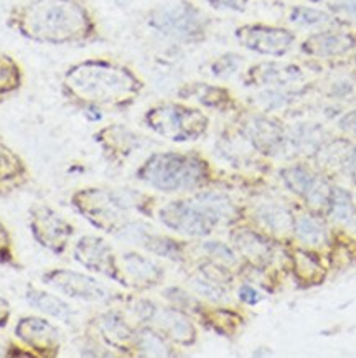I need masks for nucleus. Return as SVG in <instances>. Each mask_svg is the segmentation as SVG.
I'll return each mask as SVG.
<instances>
[{"label": "nucleus", "instance_id": "1", "mask_svg": "<svg viewBox=\"0 0 356 358\" xmlns=\"http://www.w3.org/2000/svg\"><path fill=\"white\" fill-rule=\"evenodd\" d=\"M6 25L22 38L52 47H83L101 38L86 0H27L8 10Z\"/></svg>", "mask_w": 356, "mask_h": 358}, {"label": "nucleus", "instance_id": "2", "mask_svg": "<svg viewBox=\"0 0 356 358\" xmlns=\"http://www.w3.org/2000/svg\"><path fill=\"white\" fill-rule=\"evenodd\" d=\"M59 90L71 106L83 111H101L131 104L142 91V81L121 63L88 58L66 68Z\"/></svg>", "mask_w": 356, "mask_h": 358}, {"label": "nucleus", "instance_id": "3", "mask_svg": "<svg viewBox=\"0 0 356 358\" xmlns=\"http://www.w3.org/2000/svg\"><path fill=\"white\" fill-rule=\"evenodd\" d=\"M236 205L228 195L207 192L191 199L175 200L158 210L167 228L186 236H208L221 224L235 222Z\"/></svg>", "mask_w": 356, "mask_h": 358}, {"label": "nucleus", "instance_id": "4", "mask_svg": "<svg viewBox=\"0 0 356 358\" xmlns=\"http://www.w3.org/2000/svg\"><path fill=\"white\" fill-rule=\"evenodd\" d=\"M139 178L167 194L186 192L207 182L208 167L205 160L191 154H154L139 169Z\"/></svg>", "mask_w": 356, "mask_h": 358}, {"label": "nucleus", "instance_id": "5", "mask_svg": "<svg viewBox=\"0 0 356 358\" xmlns=\"http://www.w3.org/2000/svg\"><path fill=\"white\" fill-rule=\"evenodd\" d=\"M147 22L150 29L181 43H196L203 40L209 25L202 8L188 0H177L154 8Z\"/></svg>", "mask_w": 356, "mask_h": 358}, {"label": "nucleus", "instance_id": "6", "mask_svg": "<svg viewBox=\"0 0 356 358\" xmlns=\"http://www.w3.org/2000/svg\"><path fill=\"white\" fill-rule=\"evenodd\" d=\"M145 124L155 134L173 142L200 139L208 129V117L200 109L180 103H161L145 113Z\"/></svg>", "mask_w": 356, "mask_h": 358}, {"label": "nucleus", "instance_id": "7", "mask_svg": "<svg viewBox=\"0 0 356 358\" xmlns=\"http://www.w3.org/2000/svg\"><path fill=\"white\" fill-rule=\"evenodd\" d=\"M71 205L96 228L107 233H119L127 224L122 213L129 208L131 201L119 192L104 188H81L71 195Z\"/></svg>", "mask_w": 356, "mask_h": 358}, {"label": "nucleus", "instance_id": "8", "mask_svg": "<svg viewBox=\"0 0 356 358\" xmlns=\"http://www.w3.org/2000/svg\"><path fill=\"white\" fill-rule=\"evenodd\" d=\"M29 227L34 240L57 256L65 255L75 236V227L45 203H35L29 210Z\"/></svg>", "mask_w": 356, "mask_h": 358}, {"label": "nucleus", "instance_id": "9", "mask_svg": "<svg viewBox=\"0 0 356 358\" xmlns=\"http://www.w3.org/2000/svg\"><path fill=\"white\" fill-rule=\"evenodd\" d=\"M42 281L61 296L83 302H107L112 299V292L101 281L81 273L65 268L48 269L42 274Z\"/></svg>", "mask_w": 356, "mask_h": 358}, {"label": "nucleus", "instance_id": "10", "mask_svg": "<svg viewBox=\"0 0 356 358\" xmlns=\"http://www.w3.org/2000/svg\"><path fill=\"white\" fill-rule=\"evenodd\" d=\"M15 337L34 352L35 357H57L63 345L59 329L40 315H25L18 319Z\"/></svg>", "mask_w": 356, "mask_h": 358}, {"label": "nucleus", "instance_id": "11", "mask_svg": "<svg viewBox=\"0 0 356 358\" xmlns=\"http://www.w3.org/2000/svg\"><path fill=\"white\" fill-rule=\"evenodd\" d=\"M235 35L244 48L269 57H282L294 43V36L289 31L264 25L239 27Z\"/></svg>", "mask_w": 356, "mask_h": 358}, {"label": "nucleus", "instance_id": "12", "mask_svg": "<svg viewBox=\"0 0 356 358\" xmlns=\"http://www.w3.org/2000/svg\"><path fill=\"white\" fill-rule=\"evenodd\" d=\"M73 258L91 273L104 274L117 281V259L112 248L103 238L86 235L81 236L73 248Z\"/></svg>", "mask_w": 356, "mask_h": 358}, {"label": "nucleus", "instance_id": "13", "mask_svg": "<svg viewBox=\"0 0 356 358\" xmlns=\"http://www.w3.org/2000/svg\"><path fill=\"white\" fill-rule=\"evenodd\" d=\"M137 314L142 320L152 322L162 330L167 337L180 343H191L195 341V329L188 319L181 312L173 309H163L152 302H139L135 307Z\"/></svg>", "mask_w": 356, "mask_h": 358}, {"label": "nucleus", "instance_id": "14", "mask_svg": "<svg viewBox=\"0 0 356 358\" xmlns=\"http://www.w3.org/2000/svg\"><path fill=\"white\" fill-rule=\"evenodd\" d=\"M162 268L155 261L137 252H124L117 261V282H132L140 287H152L162 279Z\"/></svg>", "mask_w": 356, "mask_h": 358}, {"label": "nucleus", "instance_id": "15", "mask_svg": "<svg viewBox=\"0 0 356 358\" xmlns=\"http://www.w3.org/2000/svg\"><path fill=\"white\" fill-rule=\"evenodd\" d=\"M284 180L295 194L302 195L310 205L322 206L330 200V188L317 176L302 167H294L284 172Z\"/></svg>", "mask_w": 356, "mask_h": 358}, {"label": "nucleus", "instance_id": "16", "mask_svg": "<svg viewBox=\"0 0 356 358\" xmlns=\"http://www.w3.org/2000/svg\"><path fill=\"white\" fill-rule=\"evenodd\" d=\"M25 299L34 309L43 312L48 317H53L59 320L61 324L73 325L75 324L76 312L63 297L52 294L45 289L35 287V286H27L25 289Z\"/></svg>", "mask_w": 356, "mask_h": 358}, {"label": "nucleus", "instance_id": "17", "mask_svg": "<svg viewBox=\"0 0 356 358\" xmlns=\"http://www.w3.org/2000/svg\"><path fill=\"white\" fill-rule=\"evenodd\" d=\"M300 70L297 66L290 65H274V63H267V65H258L251 68L246 75V83L248 85L255 86H272V88H284V86L290 85L300 80Z\"/></svg>", "mask_w": 356, "mask_h": 358}, {"label": "nucleus", "instance_id": "18", "mask_svg": "<svg viewBox=\"0 0 356 358\" xmlns=\"http://www.w3.org/2000/svg\"><path fill=\"white\" fill-rule=\"evenodd\" d=\"M29 180V167L6 141L0 137V188H17Z\"/></svg>", "mask_w": 356, "mask_h": 358}, {"label": "nucleus", "instance_id": "19", "mask_svg": "<svg viewBox=\"0 0 356 358\" xmlns=\"http://www.w3.org/2000/svg\"><path fill=\"white\" fill-rule=\"evenodd\" d=\"M353 47V38L345 34L335 31H320L315 34L304 43V50L315 57H335Z\"/></svg>", "mask_w": 356, "mask_h": 358}, {"label": "nucleus", "instance_id": "20", "mask_svg": "<svg viewBox=\"0 0 356 358\" xmlns=\"http://www.w3.org/2000/svg\"><path fill=\"white\" fill-rule=\"evenodd\" d=\"M98 330L104 342H107L112 347H122L126 342L134 341V332L126 320L116 312H106V314H99L91 322Z\"/></svg>", "mask_w": 356, "mask_h": 358}, {"label": "nucleus", "instance_id": "21", "mask_svg": "<svg viewBox=\"0 0 356 358\" xmlns=\"http://www.w3.org/2000/svg\"><path fill=\"white\" fill-rule=\"evenodd\" d=\"M25 73L20 63L10 53L0 52V104L24 88Z\"/></svg>", "mask_w": 356, "mask_h": 358}, {"label": "nucleus", "instance_id": "22", "mask_svg": "<svg viewBox=\"0 0 356 358\" xmlns=\"http://www.w3.org/2000/svg\"><path fill=\"white\" fill-rule=\"evenodd\" d=\"M244 132L255 147L262 150H274L282 142L281 129L272 121L262 117H253L244 124Z\"/></svg>", "mask_w": 356, "mask_h": 358}, {"label": "nucleus", "instance_id": "23", "mask_svg": "<svg viewBox=\"0 0 356 358\" xmlns=\"http://www.w3.org/2000/svg\"><path fill=\"white\" fill-rule=\"evenodd\" d=\"M232 241L236 243L237 250L251 261L261 263V261L271 258V246L267 245V241H264L261 236L249 231V229H239V231H236L232 235Z\"/></svg>", "mask_w": 356, "mask_h": 358}, {"label": "nucleus", "instance_id": "24", "mask_svg": "<svg viewBox=\"0 0 356 358\" xmlns=\"http://www.w3.org/2000/svg\"><path fill=\"white\" fill-rule=\"evenodd\" d=\"M134 345L140 355L147 357H167L170 355V345L161 334L154 332L150 329H144L134 334Z\"/></svg>", "mask_w": 356, "mask_h": 358}, {"label": "nucleus", "instance_id": "25", "mask_svg": "<svg viewBox=\"0 0 356 358\" xmlns=\"http://www.w3.org/2000/svg\"><path fill=\"white\" fill-rule=\"evenodd\" d=\"M258 220L264 227L277 233H284L290 228V215L282 205L272 203V201H266V203L258 206Z\"/></svg>", "mask_w": 356, "mask_h": 358}, {"label": "nucleus", "instance_id": "26", "mask_svg": "<svg viewBox=\"0 0 356 358\" xmlns=\"http://www.w3.org/2000/svg\"><path fill=\"white\" fill-rule=\"evenodd\" d=\"M181 96H185V98H196L198 103H202L207 108H223L230 101L226 90L212 85H191L184 91Z\"/></svg>", "mask_w": 356, "mask_h": 358}, {"label": "nucleus", "instance_id": "27", "mask_svg": "<svg viewBox=\"0 0 356 358\" xmlns=\"http://www.w3.org/2000/svg\"><path fill=\"white\" fill-rule=\"evenodd\" d=\"M295 235L310 246H320L327 241V228L312 217H304L295 224Z\"/></svg>", "mask_w": 356, "mask_h": 358}, {"label": "nucleus", "instance_id": "28", "mask_svg": "<svg viewBox=\"0 0 356 358\" xmlns=\"http://www.w3.org/2000/svg\"><path fill=\"white\" fill-rule=\"evenodd\" d=\"M290 20L294 22L295 25L305 27V29H313V27H323L330 24V15L322 10H317V8L310 7H295L294 10L290 12Z\"/></svg>", "mask_w": 356, "mask_h": 358}, {"label": "nucleus", "instance_id": "29", "mask_svg": "<svg viewBox=\"0 0 356 358\" xmlns=\"http://www.w3.org/2000/svg\"><path fill=\"white\" fill-rule=\"evenodd\" d=\"M330 212L335 220L339 222L348 223L351 218L355 217V208L351 205V200L348 194H345L343 190H335L330 194Z\"/></svg>", "mask_w": 356, "mask_h": 358}, {"label": "nucleus", "instance_id": "30", "mask_svg": "<svg viewBox=\"0 0 356 358\" xmlns=\"http://www.w3.org/2000/svg\"><path fill=\"white\" fill-rule=\"evenodd\" d=\"M0 264L13 269H22V264L18 263L15 250H13L12 235L2 220H0Z\"/></svg>", "mask_w": 356, "mask_h": 358}, {"label": "nucleus", "instance_id": "31", "mask_svg": "<svg viewBox=\"0 0 356 358\" xmlns=\"http://www.w3.org/2000/svg\"><path fill=\"white\" fill-rule=\"evenodd\" d=\"M241 63H243V58H241L239 55H236V53L223 55V57L216 58L212 63L213 76L221 78V80H225V78H230V76L235 75L237 70H239Z\"/></svg>", "mask_w": 356, "mask_h": 358}, {"label": "nucleus", "instance_id": "32", "mask_svg": "<svg viewBox=\"0 0 356 358\" xmlns=\"http://www.w3.org/2000/svg\"><path fill=\"white\" fill-rule=\"evenodd\" d=\"M203 250L208 252L209 256L214 259L221 261L225 264H235L236 263V255L235 251L231 250L230 246L223 245V243L218 241H208L203 245Z\"/></svg>", "mask_w": 356, "mask_h": 358}, {"label": "nucleus", "instance_id": "33", "mask_svg": "<svg viewBox=\"0 0 356 358\" xmlns=\"http://www.w3.org/2000/svg\"><path fill=\"white\" fill-rule=\"evenodd\" d=\"M332 7L335 12L343 13L345 17L355 18L356 20V0H335Z\"/></svg>", "mask_w": 356, "mask_h": 358}, {"label": "nucleus", "instance_id": "34", "mask_svg": "<svg viewBox=\"0 0 356 358\" xmlns=\"http://www.w3.org/2000/svg\"><path fill=\"white\" fill-rule=\"evenodd\" d=\"M248 0H209L216 8H230V10H243Z\"/></svg>", "mask_w": 356, "mask_h": 358}, {"label": "nucleus", "instance_id": "35", "mask_svg": "<svg viewBox=\"0 0 356 358\" xmlns=\"http://www.w3.org/2000/svg\"><path fill=\"white\" fill-rule=\"evenodd\" d=\"M239 299L243 302H248V304H255V302L259 301V294L255 292V289L248 286V284H244V286L239 289Z\"/></svg>", "mask_w": 356, "mask_h": 358}, {"label": "nucleus", "instance_id": "36", "mask_svg": "<svg viewBox=\"0 0 356 358\" xmlns=\"http://www.w3.org/2000/svg\"><path fill=\"white\" fill-rule=\"evenodd\" d=\"M12 317V307L8 302L3 299V297H0V329L7 327L8 320Z\"/></svg>", "mask_w": 356, "mask_h": 358}, {"label": "nucleus", "instance_id": "37", "mask_svg": "<svg viewBox=\"0 0 356 358\" xmlns=\"http://www.w3.org/2000/svg\"><path fill=\"white\" fill-rule=\"evenodd\" d=\"M351 91H353V85H351L350 81L341 80V81H336L335 85H333L332 93H333V96H340V98H343V96H348Z\"/></svg>", "mask_w": 356, "mask_h": 358}, {"label": "nucleus", "instance_id": "38", "mask_svg": "<svg viewBox=\"0 0 356 358\" xmlns=\"http://www.w3.org/2000/svg\"><path fill=\"white\" fill-rule=\"evenodd\" d=\"M340 127L343 131L350 132V134L356 136V111L343 116V119H341V121H340Z\"/></svg>", "mask_w": 356, "mask_h": 358}, {"label": "nucleus", "instance_id": "39", "mask_svg": "<svg viewBox=\"0 0 356 358\" xmlns=\"http://www.w3.org/2000/svg\"><path fill=\"white\" fill-rule=\"evenodd\" d=\"M8 348H10V342L0 337V357H8Z\"/></svg>", "mask_w": 356, "mask_h": 358}]
</instances>
